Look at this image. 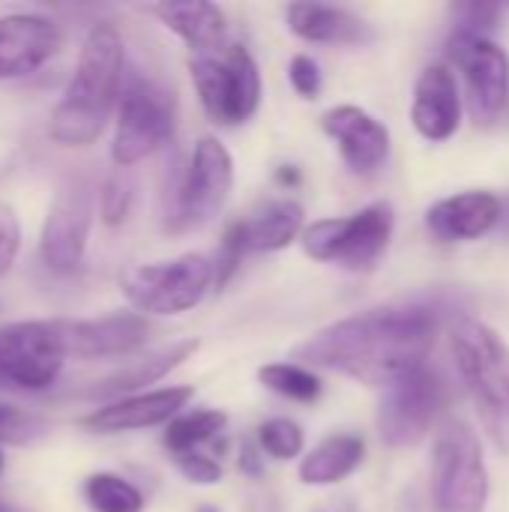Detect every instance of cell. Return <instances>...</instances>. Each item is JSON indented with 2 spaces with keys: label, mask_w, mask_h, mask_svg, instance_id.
I'll return each instance as SVG.
<instances>
[{
  "label": "cell",
  "mask_w": 509,
  "mask_h": 512,
  "mask_svg": "<svg viewBox=\"0 0 509 512\" xmlns=\"http://www.w3.org/2000/svg\"><path fill=\"white\" fill-rule=\"evenodd\" d=\"M210 285L213 261L201 252H186L159 264H135L120 273V288L138 315H183L207 297Z\"/></svg>",
  "instance_id": "5b68a950"
},
{
  "label": "cell",
  "mask_w": 509,
  "mask_h": 512,
  "mask_svg": "<svg viewBox=\"0 0 509 512\" xmlns=\"http://www.w3.org/2000/svg\"><path fill=\"white\" fill-rule=\"evenodd\" d=\"M195 351H198V339L174 342L171 348H162L156 354H147L144 360L129 363L126 369L108 375L105 381H96V387L90 390V396H123V393H135V390H141L147 384L162 381L168 372H174L180 363H186Z\"/></svg>",
  "instance_id": "603a6c76"
},
{
  "label": "cell",
  "mask_w": 509,
  "mask_h": 512,
  "mask_svg": "<svg viewBox=\"0 0 509 512\" xmlns=\"http://www.w3.org/2000/svg\"><path fill=\"white\" fill-rule=\"evenodd\" d=\"M195 512H219V510H216V507H198Z\"/></svg>",
  "instance_id": "ab89813d"
},
{
  "label": "cell",
  "mask_w": 509,
  "mask_h": 512,
  "mask_svg": "<svg viewBox=\"0 0 509 512\" xmlns=\"http://www.w3.org/2000/svg\"><path fill=\"white\" fill-rule=\"evenodd\" d=\"M0 512H24V510H18V507H12V504H3V501H0Z\"/></svg>",
  "instance_id": "f35d334b"
},
{
  "label": "cell",
  "mask_w": 509,
  "mask_h": 512,
  "mask_svg": "<svg viewBox=\"0 0 509 512\" xmlns=\"http://www.w3.org/2000/svg\"><path fill=\"white\" fill-rule=\"evenodd\" d=\"M234 186V159L228 147L207 135L195 144L192 159L180 177L171 207V228H195L210 222L228 201Z\"/></svg>",
  "instance_id": "30bf717a"
},
{
  "label": "cell",
  "mask_w": 509,
  "mask_h": 512,
  "mask_svg": "<svg viewBox=\"0 0 509 512\" xmlns=\"http://www.w3.org/2000/svg\"><path fill=\"white\" fill-rule=\"evenodd\" d=\"M123 39L114 24L99 21L87 30L81 42V54L75 72L54 108L51 138L63 147H87L93 144L123 87Z\"/></svg>",
  "instance_id": "7a4b0ae2"
},
{
  "label": "cell",
  "mask_w": 509,
  "mask_h": 512,
  "mask_svg": "<svg viewBox=\"0 0 509 512\" xmlns=\"http://www.w3.org/2000/svg\"><path fill=\"white\" fill-rule=\"evenodd\" d=\"M84 498L93 512H144V495L120 474H90L84 483Z\"/></svg>",
  "instance_id": "484cf974"
},
{
  "label": "cell",
  "mask_w": 509,
  "mask_h": 512,
  "mask_svg": "<svg viewBox=\"0 0 509 512\" xmlns=\"http://www.w3.org/2000/svg\"><path fill=\"white\" fill-rule=\"evenodd\" d=\"M192 399H195V387H162L153 393H135V396H126V399H117L90 411L81 420V426L102 432V435L150 429V426L171 423Z\"/></svg>",
  "instance_id": "2e32d148"
},
{
  "label": "cell",
  "mask_w": 509,
  "mask_h": 512,
  "mask_svg": "<svg viewBox=\"0 0 509 512\" xmlns=\"http://www.w3.org/2000/svg\"><path fill=\"white\" fill-rule=\"evenodd\" d=\"M276 180H279L282 186H297V183H300V174H297V168L282 165V168L276 171Z\"/></svg>",
  "instance_id": "8d00e7d4"
},
{
  "label": "cell",
  "mask_w": 509,
  "mask_h": 512,
  "mask_svg": "<svg viewBox=\"0 0 509 512\" xmlns=\"http://www.w3.org/2000/svg\"><path fill=\"white\" fill-rule=\"evenodd\" d=\"M21 249V225L12 207L0 204V276L15 264Z\"/></svg>",
  "instance_id": "e575fe53"
},
{
  "label": "cell",
  "mask_w": 509,
  "mask_h": 512,
  "mask_svg": "<svg viewBox=\"0 0 509 512\" xmlns=\"http://www.w3.org/2000/svg\"><path fill=\"white\" fill-rule=\"evenodd\" d=\"M225 429V414L222 411H189L180 414L168 423L165 429V447L174 456L183 453H195L201 444H207L210 438H216Z\"/></svg>",
  "instance_id": "d4e9b609"
},
{
  "label": "cell",
  "mask_w": 509,
  "mask_h": 512,
  "mask_svg": "<svg viewBox=\"0 0 509 512\" xmlns=\"http://www.w3.org/2000/svg\"><path fill=\"white\" fill-rule=\"evenodd\" d=\"M393 207L387 201L369 204L354 216L318 219L315 225L303 228L300 243L303 252L315 261H333L345 270L363 273L378 264L387 252L393 237Z\"/></svg>",
  "instance_id": "8992f818"
},
{
  "label": "cell",
  "mask_w": 509,
  "mask_h": 512,
  "mask_svg": "<svg viewBox=\"0 0 509 512\" xmlns=\"http://www.w3.org/2000/svg\"><path fill=\"white\" fill-rule=\"evenodd\" d=\"M66 363L54 321H15L0 327V390L42 393Z\"/></svg>",
  "instance_id": "ba28073f"
},
{
  "label": "cell",
  "mask_w": 509,
  "mask_h": 512,
  "mask_svg": "<svg viewBox=\"0 0 509 512\" xmlns=\"http://www.w3.org/2000/svg\"><path fill=\"white\" fill-rule=\"evenodd\" d=\"M321 129L339 144L354 174H375L390 156V132L381 120L357 105H336L321 117Z\"/></svg>",
  "instance_id": "9a60e30c"
},
{
  "label": "cell",
  "mask_w": 509,
  "mask_h": 512,
  "mask_svg": "<svg viewBox=\"0 0 509 512\" xmlns=\"http://www.w3.org/2000/svg\"><path fill=\"white\" fill-rule=\"evenodd\" d=\"M501 9L492 3H459L453 6V39L462 36H483L489 27H495Z\"/></svg>",
  "instance_id": "f546056e"
},
{
  "label": "cell",
  "mask_w": 509,
  "mask_h": 512,
  "mask_svg": "<svg viewBox=\"0 0 509 512\" xmlns=\"http://www.w3.org/2000/svg\"><path fill=\"white\" fill-rule=\"evenodd\" d=\"M174 132V114L168 99L138 75L120 87L117 99V126L111 141V159L117 168H132L135 162L153 156L168 144Z\"/></svg>",
  "instance_id": "9c48e42d"
},
{
  "label": "cell",
  "mask_w": 509,
  "mask_h": 512,
  "mask_svg": "<svg viewBox=\"0 0 509 512\" xmlns=\"http://www.w3.org/2000/svg\"><path fill=\"white\" fill-rule=\"evenodd\" d=\"M453 60L465 72L471 117L480 126H492L501 120L509 102V57L501 45L486 36H462L450 39Z\"/></svg>",
  "instance_id": "7c38bea8"
},
{
  "label": "cell",
  "mask_w": 509,
  "mask_h": 512,
  "mask_svg": "<svg viewBox=\"0 0 509 512\" xmlns=\"http://www.w3.org/2000/svg\"><path fill=\"white\" fill-rule=\"evenodd\" d=\"M498 225H501V231L509 237V198L507 201H501V222H498Z\"/></svg>",
  "instance_id": "74e56055"
},
{
  "label": "cell",
  "mask_w": 509,
  "mask_h": 512,
  "mask_svg": "<svg viewBox=\"0 0 509 512\" xmlns=\"http://www.w3.org/2000/svg\"><path fill=\"white\" fill-rule=\"evenodd\" d=\"M303 207L291 198H279L255 210L240 222L246 252H279L303 234Z\"/></svg>",
  "instance_id": "7402d4cb"
},
{
  "label": "cell",
  "mask_w": 509,
  "mask_h": 512,
  "mask_svg": "<svg viewBox=\"0 0 509 512\" xmlns=\"http://www.w3.org/2000/svg\"><path fill=\"white\" fill-rule=\"evenodd\" d=\"M240 468H243V474H249V477H261V456H258V450H255L252 444L243 447V453H240Z\"/></svg>",
  "instance_id": "d590c367"
},
{
  "label": "cell",
  "mask_w": 509,
  "mask_h": 512,
  "mask_svg": "<svg viewBox=\"0 0 509 512\" xmlns=\"http://www.w3.org/2000/svg\"><path fill=\"white\" fill-rule=\"evenodd\" d=\"M150 12L177 33L192 54H213L228 45V21L216 3L207 0H165L150 6Z\"/></svg>",
  "instance_id": "ffe728a7"
},
{
  "label": "cell",
  "mask_w": 509,
  "mask_h": 512,
  "mask_svg": "<svg viewBox=\"0 0 509 512\" xmlns=\"http://www.w3.org/2000/svg\"><path fill=\"white\" fill-rule=\"evenodd\" d=\"M489 477L483 447L462 420H447L435 438L432 501L438 512H483Z\"/></svg>",
  "instance_id": "52a82bcc"
},
{
  "label": "cell",
  "mask_w": 509,
  "mask_h": 512,
  "mask_svg": "<svg viewBox=\"0 0 509 512\" xmlns=\"http://www.w3.org/2000/svg\"><path fill=\"white\" fill-rule=\"evenodd\" d=\"M366 456V444L357 435H333L321 441L300 462V480L306 486H333L351 477Z\"/></svg>",
  "instance_id": "cb8c5ba5"
},
{
  "label": "cell",
  "mask_w": 509,
  "mask_h": 512,
  "mask_svg": "<svg viewBox=\"0 0 509 512\" xmlns=\"http://www.w3.org/2000/svg\"><path fill=\"white\" fill-rule=\"evenodd\" d=\"M438 339V309L432 306H384L342 318L303 345L297 366H315L348 375L369 387H390L426 366Z\"/></svg>",
  "instance_id": "6da1fadb"
},
{
  "label": "cell",
  "mask_w": 509,
  "mask_h": 512,
  "mask_svg": "<svg viewBox=\"0 0 509 512\" xmlns=\"http://www.w3.org/2000/svg\"><path fill=\"white\" fill-rule=\"evenodd\" d=\"M288 27L294 36L306 42H321V45H360L372 39L369 24L354 15L351 9L342 6H327V3H291L285 9Z\"/></svg>",
  "instance_id": "44dd1931"
},
{
  "label": "cell",
  "mask_w": 509,
  "mask_h": 512,
  "mask_svg": "<svg viewBox=\"0 0 509 512\" xmlns=\"http://www.w3.org/2000/svg\"><path fill=\"white\" fill-rule=\"evenodd\" d=\"M288 78L291 87L303 96V99H315L321 93V66L309 57V54H297L288 66Z\"/></svg>",
  "instance_id": "836d02e7"
},
{
  "label": "cell",
  "mask_w": 509,
  "mask_h": 512,
  "mask_svg": "<svg viewBox=\"0 0 509 512\" xmlns=\"http://www.w3.org/2000/svg\"><path fill=\"white\" fill-rule=\"evenodd\" d=\"M132 198H135V183L123 168H117L105 180V186L99 192V216H102V222L105 225H120L129 216Z\"/></svg>",
  "instance_id": "f1b7e54d"
},
{
  "label": "cell",
  "mask_w": 509,
  "mask_h": 512,
  "mask_svg": "<svg viewBox=\"0 0 509 512\" xmlns=\"http://www.w3.org/2000/svg\"><path fill=\"white\" fill-rule=\"evenodd\" d=\"M90 225H93L90 189L81 183L63 186L42 225V237H39L42 264L60 276L75 273L87 252Z\"/></svg>",
  "instance_id": "4fadbf2b"
},
{
  "label": "cell",
  "mask_w": 509,
  "mask_h": 512,
  "mask_svg": "<svg viewBox=\"0 0 509 512\" xmlns=\"http://www.w3.org/2000/svg\"><path fill=\"white\" fill-rule=\"evenodd\" d=\"M303 429L294 423V420H285V417H276V420H267L258 426V447L261 453L279 459V462H288V459H297L303 453Z\"/></svg>",
  "instance_id": "83f0119b"
},
{
  "label": "cell",
  "mask_w": 509,
  "mask_h": 512,
  "mask_svg": "<svg viewBox=\"0 0 509 512\" xmlns=\"http://www.w3.org/2000/svg\"><path fill=\"white\" fill-rule=\"evenodd\" d=\"M192 84L207 117L219 126L246 123L261 102V72L243 45H225L213 54H192Z\"/></svg>",
  "instance_id": "277c9868"
},
{
  "label": "cell",
  "mask_w": 509,
  "mask_h": 512,
  "mask_svg": "<svg viewBox=\"0 0 509 512\" xmlns=\"http://www.w3.org/2000/svg\"><path fill=\"white\" fill-rule=\"evenodd\" d=\"M45 432V423L33 414L18 411L15 405H0V441L6 444H27Z\"/></svg>",
  "instance_id": "1f68e13d"
},
{
  "label": "cell",
  "mask_w": 509,
  "mask_h": 512,
  "mask_svg": "<svg viewBox=\"0 0 509 512\" xmlns=\"http://www.w3.org/2000/svg\"><path fill=\"white\" fill-rule=\"evenodd\" d=\"M444 381L432 369H417L414 375L384 387L378 408V432L390 447H414L426 438L444 408Z\"/></svg>",
  "instance_id": "8fae6325"
},
{
  "label": "cell",
  "mask_w": 509,
  "mask_h": 512,
  "mask_svg": "<svg viewBox=\"0 0 509 512\" xmlns=\"http://www.w3.org/2000/svg\"><path fill=\"white\" fill-rule=\"evenodd\" d=\"M66 357L78 360H111L135 354L147 336L150 324L138 312H114L96 321H54Z\"/></svg>",
  "instance_id": "5bb4252c"
},
{
  "label": "cell",
  "mask_w": 509,
  "mask_h": 512,
  "mask_svg": "<svg viewBox=\"0 0 509 512\" xmlns=\"http://www.w3.org/2000/svg\"><path fill=\"white\" fill-rule=\"evenodd\" d=\"M450 342L489 438L509 456V345L474 318H462Z\"/></svg>",
  "instance_id": "3957f363"
},
{
  "label": "cell",
  "mask_w": 509,
  "mask_h": 512,
  "mask_svg": "<svg viewBox=\"0 0 509 512\" xmlns=\"http://www.w3.org/2000/svg\"><path fill=\"white\" fill-rule=\"evenodd\" d=\"M246 255V246H243V234H240V222H234L225 237H222V246H219V255L213 261V285L216 291H222L228 285V279L237 273L240 261Z\"/></svg>",
  "instance_id": "4dcf8cb0"
},
{
  "label": "cell",
  "mask_w": 509,
  "mask_h": 512,
  "mask_svg": "<svg viewBox=\"0 0 509 512\" xmlns=\"http://www.w3.org/2000/svg\"><path fill=\"white\" fill-rule=\"evenodd\" d=\"M60 48V30L45 15L15 12L0 18V78L36 72Z\"/></svg>",
  "instance_id": "e0dca14e"
},
{
  "label": "cell",
  "mask_w": 509,
  "mask_h": 512,
  "mask_svg": "<svg viewBox=\"0 0 509 512\" xmlns=\"http://www.w3.org/2000/svg\"><path fill=\"white\" fill-rule=\"evenodd\" d=\"M174 462H177V468H180V474L189 480V483H195V486H216L219 480H222V468H219V462H213L210 456H204V453H183V456H174Z\"/></svg>",
  "instance_id": "d6a6232c"
},
{
  "label": "cell",
  "mask_w": 509,
  "mask_h": 512,
  "mask_svg": "<svg viewBox=\"0 0 509 512\" xmlns=\"http://www.w3.org/2000/svg\"><path fill=\"white\" fill-rule=\"evenodd\" d=\"M498 222H501V198L483 189L444 198L426 213L429 231L441 240H477L492 228H498Z\"/></svg>",
  "instance_id": "d6986e66"
},
{
  "label": "cell",
  "mask_w": 509,
  "mask_h": 512,
  "mask_svg": "<svg viewBox=\"0 0 509 512\" xmlns=\"http://www.w3.org/2000/svg\"><path fill=\"white\" fill-rule=\"evenodd\" d=\"M258 381L264 387H270L273 393L291 399V402H318L321 399V378L297 363H270L258 369Z\"/></svg>",
  "instance_id": "4316f807"
},
{
  "label": "cell",
  "mask_w": 509,
  "mask_h": 512,
  "mask_svg": "<svg viewBox=\"0 0 509 512\" xmlns=\"http://www.w3.org/2000/svg\"><path fill=\"white\" fill-rule=\"evenodd\" d=\"M411 120L414 129L429 141H444L456 135L462 123V99H459V84L447 66H429L417 78Z\"/></svg>",
  "instance_id": "ac0fdd59"
},
{
  "label": "cell",
  "mask_w": 509,
  "mask_h": 512,
  "mask_svg": "<svg viewBox=\"0 0 509 512\" xmlns=\"http://www.w3.org/2000/svg\"><path fill=\"white\" fill-rule=\"evenodd\" d=\"M0 471H3V453H0Z\"/></svg>",
  "instance_id": "60d3db41"
}]
</instances>
